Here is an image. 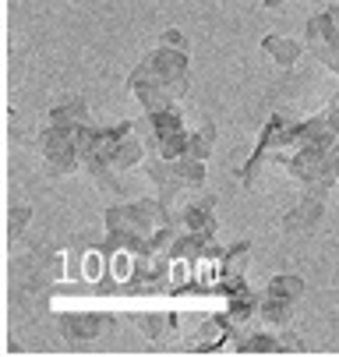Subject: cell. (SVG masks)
Returning a JSON list of instances; mask_svg holds the SVG:
<instances>
[{"instance_id":"7a4b0ae2","label":"cell","mask_w":339,"mask_h":357,"mask_svg":"<svg viewBox=\"0 0 339 357\" xmlns=\"http://www.w3.org/2000/svg\"><path fill=\"white\" fill-rule=\"evenodd\" d=\"M61 326H64V333H68L71 340H92L95 333L107 326V319H103V315H64Z\"/></svg>"},{"instance_id":"52a82bcc","label":"cell","mask_w":339,"mask_h":357,"mask_svg":"<svg viewBox=\"0 0 339 357\" xmlns=\"http://www.w3.org/2000/svg\"><path fill=\"white\" fill-rule=\"evenodd\" d=\"M244 350H279L283 343L276 340V336H265V333H258V336H248L244 343H240Z\"/></svg>"},{"instance_id":"9c48e42d","label":"cell","mask_w":339,"mask_h":357,"mask_svg":"<svg viewBox=\"0 0 339 357\" xmlns=\"http://www.w3.org/2000/svg\"><path fill=\"white\" fill-rule=\"evenodd\" d=\"M29 216H32V209H29V206H25V209H15V213H11V227H8V234L15 237V234H18V227H22V223H29Z\"/></svg>"},{"instance_id":"ba28073f","label":"cell","mask_w":339,"mask_h":357,"mask_svg":"<svg viewBox=\"0 0 339 357\" xmlns=\"http://www.w3.org/2000/svg\"><path fill=\"white\" fill-rule=\"evenodd\" d=\"M145 326H149V336H163V329L170 326V319L166 315H149V319H145Z\"/></svg>"},{"instance_id":"30bf717a","label":"cell","mask_w":339,"mask_h":357,"mask_svg":"<svg viewBox=\"0 0 339 357\" xmlns=\"http://www.w3.org/2000/svg\"><path fill=\"white\" fill-rule=\"evenodd\" d=\"M166 43H170L173 50H184V32H177V29H170V32L163 36V46H166Z\"/></svg>"},{"instance_id":"3957f363","label":"cell","mask_w":339,"mask_h":357,"mask_svg":"<svg viewBox=\"0 0 339 357\" xmlns=\"http://www.w3.org/2000/svg\"><path fill=\"white\" fill-rule=\"evenodd\" d=\"M301 50H304L301 43H294V39H283V36H269V39H265V54H269L276 64H283V68L297 64Z\"/></svg>"},{"instance_id":"8992f818","label":"cell","mask_w":339,"mask_h":357,"mask_svg":"<svg viewBox=\"0 0 339 357\" xmlns=\"http://www.w3.org/2000/svg\"><path fill=\"white\" fill-rule=\"evenodd\" d=\"M269 294H272V297H283V301H290V304H297V301L304 297V283H301L297 276H279V280L269 283Z\"/></svg>"},{"instance_id":"277c9868","label":"cell","mask_w":339,"mask_h":357,"mask_svg":"<svg viewBox=\"0 0 339 357\" xmlns=\"http://www.w3.org/2000/svg\"><path fill=\"white\" fill-rule=\"evenodd\" d=\"M54 124H64V128H71V131H78V128H88L85 121H88V114H85V103L81 99H64L61 107H54Z\"/></svg>"},{"instance_id":"6da1fadb","label":"cell","mask_w":339,"mask_h":357,"mask_svg":"<svg viewBox=\"0 0 339 357\" xmlns=\"http://www.w3.org/2000/svg\"><path fill=\"white\" fill-rule=\"evenodd\" d=\"M318 216H322V202H318V195H311V198H304L301 206L286 216V230H294V234H308V230H315V227H318Z\"/></svg>"},{"instance_id":"5b68a950","label":"cell","mask_w":339,"mask_h":357,"mask_svg":"<svg viewBox=\"0 0 339 357\" xmlns=\"http://www.w3.org/2000/svg\"><path fill=\"white\" fill-rule=\"evenodd\" d=\"M212 138H216V135H212V124H202L198 131H187V152H184V156L205 163L209 149H212Z\"/></svg>"}]
</instances>
